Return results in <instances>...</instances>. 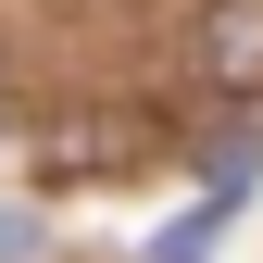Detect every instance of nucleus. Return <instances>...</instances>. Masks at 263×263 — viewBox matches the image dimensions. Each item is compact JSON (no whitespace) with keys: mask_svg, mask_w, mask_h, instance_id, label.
I'll return each mask as SVG.
<instances>
[{"mask_svg":"<svg viewBox=\"0 0 263 263\" xmlns=\"http://www.w3.org/2000/svg\"><path fill=\"white\" fill-rule=\"evenodd\" d=\"M201 251H213V213H188V226H176V238H163V251H151V263H201Z\"/></svg>","mask_w":263,"mask_h":263,"instance_id":"obj_3","label":"nucleus"},{"mask_svg":"<svg viewBox=\"0 0 263 263\" xmlns=\"http://www.w3.org/2000/svg\"><path fill=\"white\" fill-rule=\"evenodd\" d=\"M201 163H213V213H226V201H251V188H263V138H213Z\"/></svg>","mask_w":263,"mask_h":263,"instance_id":"obj_2","label":"nucleus"},{"mask_svg":"<svg viewBox=\"0 0 263 263\" xmlns=\"http://www.w3.org/2000/svg\"><path fill=\"white\" fill-rule=\"evenodd\" d=\"M201 63H213V88H263V0H213Z\"/></svg>","mask_w":263,"mask_h":263,"instance_id":"obj_1","label":"nucleus"}]
</instances>
